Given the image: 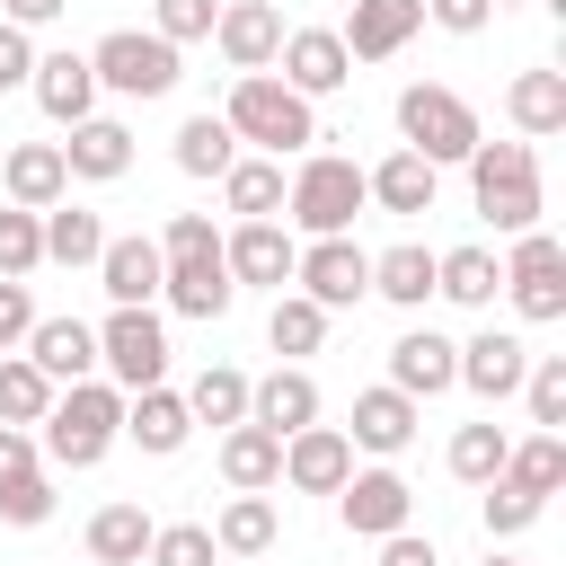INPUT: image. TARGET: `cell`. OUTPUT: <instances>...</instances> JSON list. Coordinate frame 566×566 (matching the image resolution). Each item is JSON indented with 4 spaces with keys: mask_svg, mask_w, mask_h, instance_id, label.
<instances>
[{
    "mask_svg": "<svg viewBox=\"0 0 566 566\" xmlns=\"http://www.w3.org/2000/svg\"><path fill=\"white\" fill-rule=\"evenodd\" d=\"M115 442H124V389L115 380H71L44 407V433H35V451L53 469H97Z\"/></svg>",
    "mask_w": 566,
    "mask_h": 566,
    "instance_id": "1",
    "label": "cell"
},
{
    "mask_svg": "<svg viewBox=\"0 0 566 566\" xmlns=\"http://www.w3.org/2000/svg\"><path fill=\"white\" fill-rule=\"evenodd\" d=\"M469 195H478V212H486L504 239L539 230V212H548L539 150H531V142H478V150H469Z\"/></svg>",
    "mask_w": 566,
    "mask_h": 566,
    "instance_id": "2",
    "label": "cell"
},
{
    "mask_svg": "<svg viewBox=\"0 0 566 566\" xmlns=\"http://www.w3.org/2000/svg\"><path fill=\"white\" fill-rule=\"evenodd\" d=\"M221 124H230V142H256L265 159H283V150H310V142H318V106H310V97H292L274 71H248V80H230V106H221Z\"/></svg>",
    "mask_w": 566,
    "mask_h": 566,
    "instance_id": "3",
    "label": "cell"
},
{
    "mask_svg": "<svg viewBox=\"0 0 566 566\" xmlns=\"http://www.w3.org/2000/svg\"><path fill=\"white\" fill-rule=\"evenodd\" d=\"M398 142H407L424 168H451V159H469L486 133H478V106H469L460 88L416 80V88H398Z\"/></svg>",
    "mask_w": 566,
    "mask_h": 566,
    "instance_id": "4",
    "label": "cell"
},
{
    "mask_svg": "<svg viewBox=\"0 0 566 566\" xmlns=\"http://www.w3.org/2000/svg\"><path fill=\"white\" fill-rule=\"evenodd\" d=\"M363 203H371V195H363V168L336 159V150H310V159L283 177V212H292L310 239H345Z\"/></svg>",
    "mask_w": 566,
    "mask_h": 566,
    "instance_id": "5",
    "label": "cell"
},
{
    "mask_svg": "<svg viewBox=\"0 0 566 566\" xmlns=\"http://www.w3.org/2000/svg\"><path fill=\"white\" fill-rule=\"evenodd\" d=\"M88 71L115 97H168L177 88V44H159L150 27H115V35L88 44Z\"/></svg>",
    "mask_w": 566,
    "mask_h": 566,
    "instance_id": "6",
    "label": "cell"
},
{
    "mask_svg": "<svg viewBox=\"0 0 566 566\" xmlns=\"http://www.w3.org/2000/svg\"><path fill=\"white\" fill-rule=\"evenodd\" d=\"M97 363H106V380H115L124 398H133V389H159V380H168V327H159V310H106Z\"/></svg>",
    "mask_w": 566,
    "mask_h": 566,
    "instance_id": "7",
    "label": "cell"
},
{
    "mask_svg": "<svg viewBox=\"0 0 566 566\" xmlns=\"http://www.w3.org/2000/svg\"><path fill=\"white\" fill-rule=\"evenodd\" d=\"M159 301L186 310V318H221V310L239 301V283H230V265H221V239H203V248H159Z\"/></svg>",
    "mask_w": 566,
    "mask_h": 566,
    "instance_id": "8",
    "label": "cell"
},
{
    "mask_svg": "<svg viewBox=\"0 0 566 566\" xmlns=\"http://www.w3.org/2000/svg\"><path fill=\"white\" fill-rule=\"evenodd\" d=\"M504 292H513V310H522L531 327L566 318V248H557L548 230H522L513 256H504Z\"/></svg>",
    "mask_w": 566,
    "mask_h": 566,
    "instance_id": "9",
    "label": "cell"
},
{
    "mask_svg": "<svg viewBox=\"0 0 566 566\" xmlns=\"http://www.w3.org/2000/svg\"><path fill=\"white\" fill-rule=\"evenodd\" d=\"M292 283H301V301H318V310L336 318V310H354V301L371 292V256H363L354 239H310V248L292 256Z\"/></svg>",
    "mask_w": 566,
    "mask_h": 566,
    "instance_id": "10",
    "label": "cell"
},
{
    "mask_svg": "<svg viewBox=\"0 0 566 566\" xmlns=\"http://www.w3.org/2000/svg\"><path fill=\"white\" fill-rule=\"evenodd\" d=\"M407 513H416V486H407L398 469H354V478L336 486V522H345L354 539H389V531H407Z\"/></svg>",
    "mask_w": 566,
    "mask_h": 566,
    "instance_id": "11",
    "label": "cell"
},
{
    "mask_svg": "<svg viewBox=\"0 0 566 566\" xmlns=\"http://www.w3.org/2000/svg\"><path fill=\"white\" fill-rule=\"evenodd\" d=\"M212 44H221V62H230L239 80H248V71H274V53H283V9H274V0H221Z\"/></svg>",
    "mask_w": 566,
    "mask_h": 566,
    "instance_id": "12",
    "label": "cell"
},
{
    "mask_svg": "<svg viewBox=\"0 0 566 566\" xmlns=\"http://www.w3.org/2000/svg\"><path fill=\"white\" fill-rule=\"evenodd\" d=\"M274 62H283L274 80H283L292 97H310V106H318V97H336V88L354 80V62H345V44H336V27H292Z\"/></svg>",
    "mask_w": 566,
    "mask_h": 566,
    "instance_id": "13",
    "label": "cell"
},
{
    "mask_svg": "<svg viewBox=\"0 0 566 566\" xmlns=\"http://www.w3.org/2000/svg\"><path fill=\"white\" fill-rule=\"evenodd\" d=\"M292 256H301V239H292L283 221H239V230L221 239L230 283H256V292H283V283H292Z\"/></svg>",
    "mask_w": 566,
    "mask_h": 566,
    "instance_id": "14",
    "label": "cell"
},
{
    "mask_svg": "<svg viewBox=\"0 0 566 566\" xmlns=\"http://www.w3.org/2000/svg\"><path fill=\"white\" fill-rule=\"evenodd\" d=\"M389 389L398 398H442V389H460V345L451 336H433V327H407L398 345H389Z\"/></svg>",
    "mask_w": 566,
    "mask_h": 566,
    "instance_id": "15",
    "label": "cell"
},
{
    "mask_svg": "<svg viewBox=\"0 0 566 566\" xmlns=\"http://www.w3.org/2000/svg\"><path fill=\"white\" fill-rule=\"evenodd\" d=\"M248 424H265L274 442H292L301 424H318V380L301 363H274L265 380H248Z\"/></svg>",
    "mask_w": 566,
    "mask_h": 566,
    "instance_id": "16",
    "label": "cell"
},
{
    "mask_svg": "<svg viewBox=\"0 0 566 566\" xmlns=\"http://www.w3.org/2000/svg\"><path fill=\"white\" fill-rule=\"evenodd\" d=\"M354 478V442H345V424H301L292 442H283V486H301V495H336Z\"/></svg>",
    "mask_w": 566,
    "mask_h": 566,
    "instance_id": "17",
    "label": "cell"
},
{
    "mask_svg": "<svg viewBox=\"0 0 566 566\" xmlns=\"http://www.w3.org/2000/svg\"><path fill=\"white\" fill-rule=\"evenodd\" d=\"M416 27H424V0H354L336 44H345V62H389V53H407Z\"/></svg>",
    "mask_w": 566,
    "mask_h": 566,
    "instance_id": "18",
    "label": "cell"
},
{
    "mask_svg": "<svg viewBox=\"0 0 566 566\" xmlns=\"http://www.w3.org/2000/svg\"><path fill=\"white\" fill-rule=\"evenodd\" d=\"M27 88H35V106H44L62 133L97 115V71H88V53H71V44H62V53H35V80H27Z\"/></svg>",
    "mask_w": 566,
    "mask_h": 566,
    "instance_id": "19",
    "label": "cell"
},
{
    "mask_svg": "<svg viewBox=\"0 0 566 566\" xmlns=\"http://www.w3.org/2000/svg\"><path fill=\"white\" fill-rule=\"evenodd\" d=\"M27 363H35L53 389H71V380L97 371V327H88V318H35V327H27Z\"/></svg>",
    "mask_w": 566,
    "mask_h": 566,
    "instance_id": "20",
    "label": "cell"
},
{
    "mask_svg": "<svg viewBox=\"0 0 566 566\" xmlns=\"http://www.w3.org/2000/svg\"><path fill=\"white\" fill-rule=\"evenodd\" d=\"M0 186H9V203H18V212H53V203L71 195L62 142H18V150L0 159Z\"/></svg>",
    "mask_w": 566,
    "mask_h": 566,
    "instance_id": "21",
    "label": "cell"
},
{
    "mask_svg": "<svg viewBox=\"0 0 566 566\" xmlns=\"http://www.w3.org/2000/svg\"><path fill=\"white\" fill-rule=\"evenodd\" d=\"M522 371H531V345L513 327H486V336L460 345V389H478V398H513Z\"/></svg>",
    "mask_w": 566,
    "mask_h": 566,
    "instance_id": "22",
    "label": "cell"
},
{
    "mask_svg": "<svg viewBox=\"0 0 566 566\" xmlns=\"http://www.w3.org/2000/svg\"><path fill=\"white\" fill-rule=\"evenodd\" d=\"M97 283L115 310H150L159 301V239H106L97 248Z\"/></svg>",
    "mask_w": 566,
    "mask_h": 566,
    "instance_id": "23",
    "label": "cell"
},
{
    "mask_svg": "<svg viewBox=\"0 0 566 566\" xmlns=\"http://www.w3.org/2000/svg\"><path fill=\"white\" fill-rule=\"evenodd\" d=\"M124 433L150 451V460H168V451H186V433H195V416H186V389H133L124 398Z\"/></svg>",
    "mask_w": 566,
    "mask_h": 566,
    "instance_id": "24",
    "label": "cell"
},
{
    "mask_svg": "<svg viewBox=\"0 0 566 566\" xmlns=\"http://www.w3.org/2000/svg\"><path fill=\"white\" fill-rule=\"evenodd\" d=\"M416 416H424V407H416V398H398V389L380 380V389H363V398H354V424H345V442L389 460V451H407V442H416Z\"/></svg>",
    "mask_w": 566,
    "mask_h": 566,
    "instance_id": "25",
    "label": "cell"
},
{
    "mask_svg": "<svg viewBox=\"0 0 566 566\" xmlns=\"http://www.w3.org/2000/svg\"><path fill=\"white\" fill-rule=\"evenodd\" d=\"M504 115H513V133L522 142H548V133H566V71H513V88H504Z\"/></svg>",
    "mask_w": 566,
    "mask_h": 566,
    "instance_id": "26",
    "label": "cell"
},
{
    "mask_svg": "<svg viewBox=\"0 0 566 566\" xmlns=\"http://www.w3.org/2000/svg\"><path fill=\"white\" fill-rule=\"evenodd\" d=\"M62 168L88 177V186H106V177L133 168V133H124L115 115H88V124H71V142H62Z\"/></svg>",
    "mask_w": 566,
    "mask_h": 566,
    "instance_id": "27",
    "label": "cell"
},
{
    "mask_svg": "<svg viewBox=\"0 0 566 566\" xmlns=\"http://www.w3.org/2000/svg\"><path fill=\"white\" fill-rule=\"evenodd\" d=\"M433 186H442V168H424L416 150H389L380 168H363V195H371L380 212H398V221H407V212H433Z\"/></svg>",
    "mask_w": 566,
    "mask_h": 566,
    "instance_id": "28",
    "label": "cell"
},
{
    "mask_svg": "<svg viewBox=\"0 0 566 566\" xmlns=\"http://www.w3.org/2000/svg\"><path fill=\"white\" fill-rule=\"evenodd\" d=\"M221 478H230V495L283 486V442H274L265 424H230V433H221Z\"/></svg>",
    "mask_w": 566,
    "mask_h": 566,
    "instance_id": "29",
    "label": "cell"
},
{
    "mask_svg": "<svg viewBox=\"0 0 566 566\" xmlns=\"http://www.w3.org/2000/svg\"><path fill=\"white\" fill-rule=\"evenodd\" d=\"M433 292L460 301V310H486V301L504 292V256H495V248H442V256H433Z\"/></svg>",
    "mask_w": 566,
    "mask_h": 566,
    "instance_id": "30",
    "label": "cell"
},
{
    "mask_svg": "<svg viewBox=\"0 0 566 566\" xmlns=\"http://www.w3.org/2000/svg\"><path fill=\"white\" fill-rule=\"evenodd\" d=\"M150 531H159V522H150L142 504H97V513H88V557H97V566H142V557H150Z\"/></svg>",
    "mask_w": 566,
    "mask_h": 566,
    "instance_id": "31",
    "label": "cell"
},
{
    "mask_svg": "<svg viewBox=\"0 0 566 566\" xmlns=\"http://www.w3.org/2000/svg\"><path fill=\"white\" fill-rule=\"evenodd\" d=\"M221 203L239 221H274L283 212V159H230L221 168Z\"/></svg>",
    "mask_w": 566,
    "mask_h": 566,
    "instance_id": "32",
    "label": "cell"
},
{
    "mask_svg": "<svg viewBox=\"0 0 566 566\" xmlns=\"http://www.w3.org/2000/svg\"><path fill=\"white\" fill-rule=\"evenodd\" d=\"M371 292L398 301V310H424L433 301V248H416V239L407 248H380L371 256Z\"/></svg>",
    "mask_w": 566,
    "mask_h": 566,
    "instance_id": "33",
    "label": "cell"
},
{
    "mask_svg": "<svg viewBox=\"0 0 566 566\" xmlns=\"http://www.w3.org/2000/svg\"><path fill=\"white\" fill-rule=\"evenodd\" d=\"M495 478H504V486H522V495H539V504H548V495H557V486H566V433H531V442H513V451H504V469H495Z\"/></svg>",
    "mask_w": 566,
    "mask_h": 566,
    "instance_id": "34",
    "label": "cell"
},
{
    "mask_svg": "<svg viewBox=\"0 0 566 566\" xmlns=\"http://www.w3.org/2000/svg\"><path fill=\"white\" fill-rule=\"evenodd\" d=\"M274 531H283V522H274V495H230L221 522H212V548H221V557H265Z\"/></svg>",
    "mask_w": 566,
    "mask_h": 566,
    "instance_id": "35",
    "label": "cell"
},
{
    "mask_svg": "<svg viewBox=\"0 0 566 566\" xmlns=\"http://www.w3.org/2000/svg\"><path fill=\"white\" fill-rule=\"evenodd\" d=\"M97 248H106V221L62 195V203L44 212V265H97Z\"/></svg>",
    "mask_w": 566,
    "mask_h": 566,
    "instance_id": "36",
    "label": "cell"
},
{
    "mask_svg": "<svg viewBox=\"0 0 566 566\" xmlns=\"http://www.w3.org/2000/svg\"><path fill=\"white\" fill-rule=\"evenodd\" d=\"M186 416L195 424H248V371L239 363H212V371H195V389H186Z\"/></svg>",
    "mask_w": 566,
    "mask_h": 566,
    "instance_id": "37",
    "label": "cell"
},
{
    "mask_svg": "<svg viewBox=\"0 0 566 566\" xmlns=\"http://www.w3.org/2000/svg\"><path fill=\"white\" fill-rule=\"evenodd\" d=\"M265 345H274L283 363H301V354H318V345H327V310H318V301H301V292H274V318H265Z\"/></svg>",
    "mask_w": 566,
    "mask_h": 566,
    "instance_id": "38",
    "label": "cell"
},
{
    "mask_svg": "<svg viewBox=\"0 0 566 566\" xmlns=\"http://www.w3.org/2000/svg\"><path fill=\"white\" fill-rule=\"evenodd\" d=\"M53 398H62V389H53V380H44L27 354H0V424H27V433H35Z\"/></svg>",
    "mask_w": 566,
    "mask_h": 566,
    "instance_id": "39",
    "label": "cell"
},
{
    "mask_svg": "<svg viewBox=\"0 0 566 566\" xmlns=\"http://www.w3.org/2000/svg\"><path fill=\"white\" fill-rule=\"evenodd\" d=\"M504 451H513V433H504L495 416H478V424L451 433V478H460V486H486V478L504 469Z\"/></svg>",
    "mask_w": 566,
    "mask_h": 566,
    "instance_id": "40",
    "label": "cell"
},
{
    "mask_svg": "<svg viewBox=\"0 0 566 566\" xmlns=\"http://www.w3.org/2000/svg\"><path fill=\"white\" fill-rule=\"evenodd\" d=\"M230 159H239V142H230L221 115H186V124H177V168H186V177H221Z\"/></svg>",
    "mask_w": 566,
    "mask_h": 566,
    "instance_id": "41",
    "label": "cell"
},
{
    "mask_svg": "<svg viewBox=\"0 0 566 566\" xmlns=\"http://www.w3.org/2000/svg\"><path fill=\"white\" fill-rule=\"evenodd\" d=\"M522 407H531V424L539 433H566V354H531V371H522V389H513Z\"/></svg>",
    "mask_w": 566,
    "mask_h": 566,
    "instance_id": "42",
    "label": "cell"
},
{
    "mask_svg": "<svg viewBox=\"0 0 566 566\" xmlns=\"http://www.w3.org/2000/svg\"><path fill=\"white\" fill-rule=\"evenodd\" d=\"M44 265V212H0V283H27Z\"/></svg>",
    "mask_w": 566,
    "mask_h": 566,
    "instance_id": "43",
    "label": "cell"
},
{
    "mask_svg": "<svg viewBox=\"0 0 566 566\" xmlns=\"http://www.w3.org/2000/svg\"><path fill=\"white\" fill-rule=\"evenodd\" d=\"M539 513H548V504H539V495H522V486H504V478H486V495H478V522H486V539H522Z\"/></svg>",
    "mask_w": 566,
    "mask_h": 566,
    "instance_id": "44",
    "label": "cell"
},
{
    "mask_svg": "<svg viewBox=\"0 0 566 566\" xmlns=\"http://www.w3.org/2000/svg\"><path fill=\"white\" fill-rule=\"evenodd\" d=\"M212 557H221V548H212V531H203V522H159L142 566H212Z\"/></svg>",
    "mask_w": 566,
    "mask_h": 566,
    "instance_id": "45",
    "label": "cell"
},
{
    "mask_svg": "<svg viewBox=\"0 0 566 566\" xmlns=\"http://www.w3.org/2000/svg\"><path fill=\"white\" fill-rule=\"evenodd\" d=\"M0 522H9V531H44V522H53V478H44V469H35V478H9V486H0Z\"/></svg>",
    "mask_w": 566,
    "mask_h": 566,
    "instance_id": "46",
    "label": "cell"
},
{
    "mask_svg": "<svg viewBox=\"0 0 566 566\" xmlns=\"http://www.w3.org/2000/svg\"><path fill=\"white\" fill-rule=\"evenodd\" d=\"M212 18H221V0H159V9H150V35H159V44H203Z\"/></svg>",
    "mask_w": 566,
    "mask_h": 566,
    "instance_id": "47",
    "label": "cell"
},
{
    "mask_svg": "<svg viewBox=\"0 0 566 566\" xmlns=\"http://www.w3.org/2000/svg\"><path fill=\"white\" fill-rule=\"evenodd\" d=\"M27 327H35V292L27 283H0V354L27 345Z\"/></svg>",
    "mask_w": 566,
    "mask_h": 566,
    "instance_id": "48",
    "label": "cell"
},
{
    "mask_svg": "<svg viewBox=\"0 0 566 566\" xmlns=\"http://www.w3.org/2000/svg\"><path fill=\"white\" fill-rule=\"evenodd\" d=\"M27 80H35V44H27V27L0 18V88H27Z\"/></svg>",
    "mask_w": 566,
    "mask_h": 566,
    "instance_id": "49",
    "label": "cell"
},
{
    "mask_svg": "<svg viewBox=\"0 0 566 566\" xmlns=\"http://www.w3.org/2000/svg\"><path fill=\"white\" fill-rule=\"evenodd\" d=\"M35 460H44L35 433H27V424H0V486H9V478H35Z\"/></svg>",
    "mask_w": 566,
    "mask_h": 566,
    "instance_id": "50",
    "label": "cell"
},
{
    "mask_svg": "<svg viewBox=\"0 0 566 566\" xmlns=\"http://www.w3.org/2000/svg\"><path fill=\"white\" fill-rule=\"evenodd\" d=\"M424 18H433L442 35H478V27L495 18V9H486V0H424Z\"/></svg>",
    "mask_w": 566,
    "mask_h": 566,
    "instance_id": "51",
    "label": "cell"
},
{
    "mask_svg": "<svg viewBox=\"0 0 566 566\" xmlns=\"http://www.w3.org/2000/svg\"><path fill=\"white\" fill-rule=\"evenodd\" d=\"M380 566H442V548H433L424 531H389V539H380Z\"/></svg>",
    "mask_w": 566,
    "mask_h": 566,
    "instance_id": "52",
    "label": "cell"
},
{
    "mask_svg": "<svg viewBox=\"0 0 566 566\" xmlns=\"http://www.w3.org/2000/svg\"><path fill=\"white\" fill-rule=\"evenodd\" d=\"M203 239H221V230H212V212H177L159 248H203Z\"/></svg>",
    "mask_w": 566,
    "mask_h": 566,
    "instance_id": "53",
    "label": "cell"
},
{
    "mask_svg": "<svg viewBox=\"0 0 566 566\" xmlns=\"http://www.w3.org/2000/svg\"><path fill=\"white\" fill-rule=\"evenodd\" d=\"M0 9H9V27H53L71 0H0Z\"/></svg>",
    "mask_w": 566,
    "mask_h": 566,
    "instance_id": "54",
    "label": "cell"
},
{
    "mask_svg": "<svg viewBox=\"0 0 566 566\" xmlns=\"http://www.w3.org/2000/svg\"><path fill=\"white\" fill-rule=\"evenodd\" d=\"M486 9H522V0H486Z\"/></svg>",
    "mask_w": 566,
    "mask_h": 566,
    "instance_id": "55",
    "label": "cell"
},
{
    "mask_svg": "<svg viewBox=\"0 0 566 566\" xmlns=\"http://www.w3.org/2000/svg\"><path fill=\"white\" fill-rule=\"evenodd\" d=\"M486 566H522V557H486Z\"/></svg>",
    "mask_w": 566,
    "mask_h": 566,
    "instance_id": "56",
    "label": "cell"
}]
</instances>
